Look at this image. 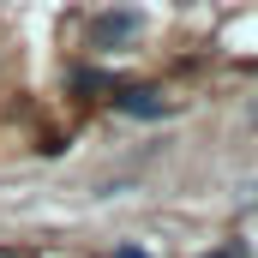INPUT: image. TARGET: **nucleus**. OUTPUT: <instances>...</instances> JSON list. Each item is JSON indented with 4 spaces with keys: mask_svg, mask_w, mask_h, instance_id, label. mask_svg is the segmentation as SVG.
Instances as JSON below:
<instances>
[{
    "mask_svg": "<svg viewBox=\"0 0 258 258\" xmlns=\"http://www.w3.org/2000/svg\"><path fill=\"white\" fill-rule=\"evenodd\" d=\"M114 108H120V114H138V120H156V114H162V90H150V84H120V90H114Z\"/></svg>",
    "mask_w": 258,
    "mask_h": 258,
    "instance_id": "1",
    "label": "nucleus"
},
{
    "mask_svg": "<svg viewBox=\"0 0 258 258\" xmlns=\"http://www.w3.org/2000/svg\"><path fill=\"white\" fill-rule=\"evenodd\" d=\"M72 84L78 90H114V78H102V72H72Z\"/></svg>",
    "mask_w": 258,
    "mask_h": 258,
    "instance_id": "3",
    "label": "nucleus"
},
{
    "mask_svg": "<svg viewBox=\"0 0 258 258\" xmlns=\"http://www.w3.org/2000/svg\"><path fill=\"white\" fill-rule=\"evenodd\" d=\"M114 258H150V252H138V246H120V252H114Z\"/></svg>",
    "mask_w": 258,
    "mask_h": 258,
    "instance_id": "4",
    "label": "nucleus"
},
{
    "mask_svg": "<svg viewBox=\"0 0 258 258\" xmlns=\"http://www.w3.org/2000/svg\"><path fill=\"white\" fill-rule=\"evenodd\" d=\"M132 30H138V18H102V24H96V42H108V36H132Z\"/></svg>",
    "mask_w": 258,
    "mask_h": 258,
    "instance_id": "2",
    "label": "nucleus"
}]
</instances>
